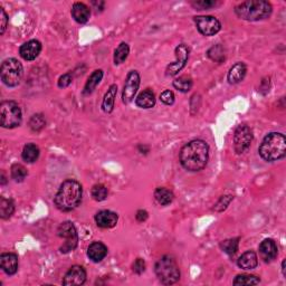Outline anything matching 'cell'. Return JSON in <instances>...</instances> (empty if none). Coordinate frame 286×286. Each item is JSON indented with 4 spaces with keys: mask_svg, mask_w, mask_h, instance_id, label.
I'll use <instances>...</instances> for the list:
<instances>
[{
    "mask_svg": "<svg viewBox=\"0 0 286 286\" xmlns=\"http://www.w3.org/2000/svg\"><path fill=\"white\" fill-rule=\"evenodd\" d=\"M209 158V146L202 140H194L182 146L180 163L188 171H200L205 168Z\"/></svg>",
    "mask_w": 286,
    "mask_h": 286,
    "instance_id": "cell-1",
    "label": "cell"
},
{
    "mask_svg": "<svg viewBox=\"0 0 286 286\" xmlns=\"http://www.w3.org/2000/svg\"><path fill=\"white\" fill-rule=\"evenodd\" d=\"M27 174H28L27 169L23 165L15 163V165L11 167V178H13L16 182H23L27 177Z\"/></svg>",
    "mask_w": 286,
    "mask_h": 286,
    "instance_id": "cell-32",
    "label": "cell"
},
{
    "mask_svg": "<svg viewBox=\"0 0 286 286\" xmlns=\"http://www.w3.org/2000/svg\"><path fill=\"white\" fill-rule=\"evenodd\" d=\"M282 271H283V275L285 276L286 273H285V260H283V263H282Z\"/></svg>",
    "mask_w": 286,
    "mask_h": 286,
    "instance_id": "cell-43",
    "label": "cell"
},
{
    "mask_svg": "<svg viewBox=\"0 0 286 286\" xmlns=\"http://www.w3.org/2000/svg\"><path fill=\"white\" fill-rule=\"evenodd\" d=\"M232 198H234L232 196H223V197L219 199L217 205L215 206V209L218 211H223L224 209H226L227 206L229 205V202L232 200Z\"/></svg>",
    "mask_w": 286,
    "mask_h": 286,
    "instance_id": "cell-37",
    "label": "cell"
},
{
    "mask_svg": "<svg viewBox=\"0 0 286 286\" xmlns=\"http://www.w3.org/2000/svg\"><path fill=\"white\" fill-rule=\"evenodd\" d=\"M160 100H161V102L163 104L172 105L174 103V94H173V92H171V91H169V89H167V91L161 93Z\"/></svg>",
    "mask_w": 286,
    "mask_h": 286,
    "instance_id": "cell-38",
    "label": "cell"
},
{
    "mask_svg": "<svg viewBox=\"0 0 286 286\" xmlns=\"http://www.w3.org/2000/svg\"><path fill=\"white\" fill-rule=\"evenodd\" d=\"M72 82H73L72 73H66V74H64L63 76L59 77V80H58V87H60V88L67 87L68 85H71Z\"/></svg>",
    "mask_w": 286,
    "mask_h": 286,
    "instance_id": "cell-39",
    "label": "cell"
},
{
    "mask_svg": "<svg viewBox=\"0 0 286 286\" xmlns=\"http://www.w3.org/2000/svg\"><path fill=\"white\" fill-rule=\"evenodd\" d=\"M139 86H140V75L137 71H131L126 76L123 92H122V101L124 104H129L130 102H132Z\"/></svg>",
    "mask_w": 286,
    "mask_h": 286,
    "instance_id": "cell-12",
    "label": "cell"
},
{
    "mask_svg": "<svg viewBox=\"0 0 286 286\" xmlns=\"http://www.w3.org/2000/svg\"><path fill=\"white\" fill-rule=\"evenodd\" d=\"M89 15H91V10L83 2H75L72 7V16L75 19V22L79 24L87 23L89 19Z\"/></svg>",
    "mask_w": 286,
    "mask_h": 286,
    "instance_id": "cell-20",
    "label": "cell"
},
{
    "mask_svg": "<svg viewBox=\"0 0 286 286\" xmlns=\"http://www.w3.org/2000/svg\"><path fill=\"white\" fill-rule=\"evenodd\" d=\"M216 3L217 2L214 1V0H199V1H194L193 6L198 10H205L216 6Z\"/></svg>",
    "mask_w": 286,
    "mask_h": 286,
    "instance_id": "cell-36",
    "label": "cell"
},
{
    "mask_svg": "<svg viewBox=\"0 0 286 286\" xmlns=\"http://www.w3.org/2000/svg\"><path fill=\"white\" fill-rule=\"evenodd\" d=\"M259 156L267 162L281 160L286 156V138L284 134L272 132L264 138L258 149Z\"/></svg>",
    "mask_w": 286,
    "mask_h": 286,
    "instance_id": "cell-3",
    "label": "cell"
},
{
    "mask_svg": "<svg viewBox=\"0 0 286 286\" xmlns=\"http://www.w3.org/2000/svg\"><path fill=\"white\" fill-rule=\"evenodd\" d=\"M132 269H133L134 273L139 274V275H140V274H142L143 272L145 271V261H144V259L137 258L136 261H134L133 265H132Z\"/></svg>",
    "mask_w": 286,
    "mask_h": 286,
    "instance_id": "cell-40",
    "label": "cell"
},
{
    "mask_svg": "<svg viewBox=\"0 0 286 286\" xmlns=\"http://www.w3.org/2000/svg\"><path fill=\"white\" fill-rule=\"evenodd\" d=\"M173 87L182 93L189 92L193 87V80L189 76H180L173 81Z\"/></svg>",
    "mask_w": 286,
    "mask_h": 286,
    "instance_id": "cell-29",
    "label": "cell"
},
{
    "mask_svg": "<svg viewBox=\"0 0 286 286\" xmlns=\"http://www.w3.org/2000/svg\"><path fill=\"white\" fill-rule=\"evenodd\" d=\"M57 236L65 239V243L59 248L60 253H63V254H67L77 247L79 235H77L76 228L73 223L65 222L60 224L59 227L57 228Z\"/></svg>",
    "mask_w": 286,
    "mask_h": 286,
    "instance_id": "cell-8",
    "label": "cell"
},
{
    "mask_svg": "<svg viewBox=\"0 0 286 286\" xmlns=\"http://www.w3.org/2000/svg\"><path fill=\"white\" fill-rule=\"evenodd\" d=\"M277 246L273 239H265L259 245V255L264 261H272L277 256Z\"/></svg>",
    "mask_w": 286,
    "mask_h": 286,
    "instance_id": "cell-17",
    "label": "cell"
},
{
    "mask_svg": "<svg viewBox=\"0 0 286 286\" xmlns=\"http://www.w3.org/2000/svg\"><path fill=\"white\" fill-rule=\"evenodd\" d=\"M106 255H108V247L103 243L94 242L88 246L87 256L94 263H99V261L103 260Z\"/></svg>",
    "mask_w": 286,
    "mask_h": 286,
    "instance_id": "cell-18",
    "label": "cell"
},
{
    "mask_svg": "<svg viewBox=\"0 0 286 286\" xmlns=\"http://www.w3.org/2000/svg\"><path fill=\"white\" fill-rule=\"evenodd\" d=\"M86 281V271L84 267L80 265H74L68 269V272L65 274L63 285L66 286H75V285H83Z\"/></svg>",
    "mask_w": 286,
    "mask_h": 286,
    "instance_id": "cell-13",
    "label": "cell"
},
{
    "mask_svg": "<svg viewBox=\"0 0 286 286\" xmlns=\"http://www.w3.org/2000/svg\"><path fill=\"white\" fill-rule=\"evenodd\" d=\"M238 266L242 269H254L257 265H258V258L254 252L248 251L239 257L238 261H237Z\"/></svg>",
    "mask_w": 286,
    "mask_h": 286,
    "instance_id": "cell-22",
    "label": "cell"
},
{
    "mask_svg": "<svg viewBox=\"0 0 286 286\" xmlns=\"http://www.w3.org/2000/svg\"><path fill=\"white\" fill-rule=\"evenodd\" d=\"M22 157L24 161L28 163H34L39 158V148L36 144H34V143H27L24 146Z\"/></svg>",
    "mask_w": 286,
    "mask_h": 286,
    "instance_id": "cell-26",
    "label": "cell"
},
{
    "mask_svg": "<svg viewBox=\"0 0 286 286\" xmlns=\"http://www.w3.org/2000/svg\"><path fill=\"white\" fill-rule=\"evenodd\" d=\"M175 62L171 63L168 67H167V76H174L177 75L181 69L186 66V64L188 62V58H189V48H188L187 45L180 44L179 46L175 48Z\"/></svg>",
    "mask_w": 286,
    "mask_h": 286,
    "instance_id": "cell-11",
    "label": "cell"
},
{
    "mask_svg": "<svg viewBox=\"0 0 286 286\" xmlns=\"http://www.w3.org/2000/svg\"><path fill=\"white\" fill-rule=\"evenodd\" d=\"M136 218H137V220L139 223L145 222V220L148 219V212H146L145 210H143V209L138 210L137 215H136Z\"/></svg>",
    "mask_w": 286,
    "mask_h": 286,
    "instance_id": "cell-42",
    "label": "cell"
},
{
    "mask_svg": "<svg viewBox=\"0 0 286 286\" xmlns=\"http://www.w3.org/2000/svg\"><path fill=\"white\" fill-rule=\"evenodd\" d=\"M15 211V203L11 199H0V217L2 219H9Z\"/></svg>",
    "mask_w": 286,
    "mask_h": 286,
    "instance_id": "cell-27",
    "label": "cell"
},
{
    "mask_svg": "<svg viewBox=\"0 0 286 286\" xmlns=\"http://www.w3.org/2000/svg\"><path fill=\"white\" fill-rule=\"evenodd\" d=\"M6 183V178H5V174H3V172H2V174H1V185H5Z\"/></svg>",
    "mask_w": 286,
    "mask_h": 286,
    "instance_id": "cell-44",
    "label": "cell"
},
{
    "mask_svg": "<svg viewBox=\"0 0 286 286\" xmlns=\"http://www.w3.org/2000/svg\"><path fill=\"white\" fill-rule=\"evenodd\" d=\"M92 197L96 201H103L108 197V188L104 185H95L92 188Z\"/></svg>",
    "mask_w": 286,
    "mask_h": 286,
    "instance_id": "cell-33",
    "label": "cell"
},
{
    "mask_svg": "<svg viewBox=\"0 0 286 286\" xmlns=\"http://www.w3.org/2000/svg\"><path fill=\"white\" fill-rule=\"evenodd\" d=\"M0 120L2 128L14 129L19 126L23 120L19 105L14 101L2 102L0 104Z\"/></svg>",
    "mask_w": 286,
    "mask_h": 286,
    "instance_id": "cell-7",
    "label": "cell"
},
{
    "mask_svg": "<svg viewBox=\"0 0 286 286\" xmlns=\"http://www.w3.org/2000/svg\"><path fill=\"white\" fill-rule=\"evenodd\" d=\"M137 106L141 109H151L156 104V95L151 89H144V91L139 94L136 99Z\"/></svg>",
    "mask_w": 286,
    "mask_h": 286,
    "instance_id": "cell-21",
    "label": "cell"
},
{
    "mask_svg": "<svg viewBox=\"0 0 286 286\" xmlns=\"http://www.w3.org/2000/svg\"><path fill=\"white\" fill-rule=\"evenodd\" d=\"M40 52H42V44H40L39 40L31 39L29 42L22 45L19 54L25 60H34L36 59V57H38Z\"/></svg>",
    "mask_w": 286,
    "mask_h": 286,
    "instance_id": "cell-14",
    "label": "cell"
},
{
    "mask_svg": "<svg viewBox=\"0 0 286 286\" xmlns=\"http://www.w3.org/2000/svg\"><path fill=\"white\" fill-rule=\"evenodd\" d=\"M253 141V131L248 125L240 124L237 126L234 134V146L236 153L242 154L249 149Z\"/></svg>",
    "mask_w": 286,
    "mask_h": 286,
    "instance_id": "cell-9",
    "label": "cell"
},
{
    "mask_svg": "<svg viewBox=\"0 0 286 286\" xmlns=\"http://www.w3.org/2000/svg\"><path fill=\"white\" fill-rule=\"evenodd\" d=\"M117 220V215L111 210H101L95 215V223L101 228H113Z\"/></svg>",
    "mask_w": 286,
    "mask_h": 286,
    "instance_id": "cell-16",
    "label": "cell"
},
{
    "mask_svg": "<svg viewBox=\"0 0 286 286\" xmlns=\"http://www.w3.org/2000/svg\"><path fill=\"white\" fill-rule=\"evenodd\" d=\"M154 271L159 281L165 285H172L180 279V269L172 256L166 255L157 261Z\"/></svg>",
    "mask_w": 286,
    "mask_h": 286,
    "instance_id": "cell-5",
    "label": "cell"
},
{
    "mask_svg": "<svg viewBox=\"0 0 286 286\" xmlns=\"http://www.w3.org/2000/svg\"><path fill=\"white\" fill-rule=\"evenodd\" d=\"M246 72H247V67L244 63L238 62L235 65H232L227 75L228 83L237 84V83H239V82H242L244 80L245 75H246Z\"/></svg>",
    "mask_w": 286,
    "mask_h": 286,
    "instance_id": "cell-19",
    "label": "cell"
},
{
    "mask_svg": "<svg viewBox=\"0 0 286 286\" xmlns=\"http://www.w3.org/2000/svg\"><path fill=\"white\" fill-rule=\"evenodd\" d=\"M259 283V277L255 275H248V274L237 275L234 280V285H257Z\"/></svg>",
    "mask_w": 286,
    "mask_h": 286,
    "instance_id": "cell-31",
    "label": "cell"
},
{
    "mask_svg": "<svg viewBox=\"0 0 286 286\" xmlns=\"http://www.w3.org/2000/svg\"><path fill=\"white\" fill-rule=\"evenodd\" d=\"M154 198H156L157 201L160 203L161 206H168L173 201L174 195L172 191L167 189V188L160 187L154 191Z\"/></svg>",
    "mask_w": 286,
    "mask_h": 286,
    "instance_id": "cell-25",
    "label": "cell"
},
{
    "mask_svg": "<svg viewBox=\"0 0 286 286\" xmlns=\"http://www.w3.org/2000/svg\"><path fill=\"white\" fill-rule=\"evenodd\" d=\"M130 53V47L126 43H121L114 52V64L120 65L128 58Z\"/></svg>",
    "mask_w": 286,
    "mask_h": 286,
    "instance_id": "cell-28",
    "label": "cell"
},
{
    "mask_svg": "<svg viewBox=\"0 0 286 286\" xmlns=\"http://www.w3.org/2000/svg\"><path fill=\"white\" fill-rule=\"evenodd\" d=\"M208 57L211 58L215 62H222L223 59H225V54H224V48L220 46V45H216V46L211 47L209 51H208Z\"/></svg>",
    "mask_w": 286,
    "mask_h": 286,
    "instance_id": "cell-35",
    "label": "cell"
},
{
    "mask_svg": "<svg viewBox=\"0 0 286 286\" xmlns=\"http://www.w3.org/2000/svg\"><path fill=\"white\" fill-rule=\"evenodd\" d=\"M238 245H239V238H230L226 239L220 244V248L226 253L228 255H235L237 251H238Z\"/></svg>",
    "mask_w": 286,
    "mask_h": 286,
    "instance_id": "cell-30",
    "label": "cell"
},
{
    "mask_svg": "<svg viewBox=\"0 0 286 286\" xmlns=\"http://www.w3.org/2000/svg\"><path fill=\"white\" fill-rule=\"evenodd\" d=\"M83 189L79 181L68 179L60 185L54 198L55 206L60 211H72L79 207Z\"/></svg>",
    "mask_w": 286,
    "mask_h": 286,
    "instance_id": "cell-2",
    "label": "cell"
},
{
    "mask_svg": "<svg viewBox=\"0 0 286 286\" xmlns=\"http://www.w3.org/2000/svg\"><path fill=\"white\" fill-rule=\"evenodd\" d=\"M117 93V86L115 84H112L109 87L108 92L105 93L103 102H102V110L105 113H111L114 109V103H115V97Z\"/></svg>",
    "mask_w": 286,
    "mask_h": 286,
    "instance_id": "cell-23",
    "label": "cell"
},
{
    "mask_svg": "<svg viewBox=\"0 0 286 286\" xmlns=\"http://www.w3.org/2000/svg\"><path fill=\"white\" fill-rule=\"evenodd\" d=\"M0 13H1V17H0V20H1V28H0V34H3L7 28V24H8V16L6 14V11L3 8H0Z\"/></svg>",
    "mask_w": 286,
    "mask_h": 286,
    "instance_id": "cell-41",
    "label": "cell"
},
{
    "mask_svg": "<svg viewBox=\"0 0 286 286\" xmlns=\"http://www.w3.org/2000/svg\"><path fill=\"white\" fill-rule=\"evenodd\" d=\"M0 266L7 275H14L18 271V257L13 253H3L0 256Z\"/></svg>",
    "mask_w": 286,
    "mask_h": 286,
    "instance_id": "cell-15",
    "label": "cell"
},
{
    "mask_svg": "<svg viewBox=\"0 0 286 286\" xmlns=\"http://www.w3.org/2000/svg\"><path fill=\"white\" fill-rule=\"evenodd\" d=\"M102 79H103V71H102V69H96V71H94L92 73V75L88 77L86 84H85L83 89L84 95H89V94H92L97 85L101 83Z\"/></svg>",
    "mask_w": 286,
    "mask_h": 286,
    "instance_id": "cell-24",
    "label": "cell"
},
{
    "mask_svg": "<svg viewBox=\"0 0 286 286\" xmlns=\"http://www.w3.org/2000/svg\"><path fill=\"white\" fill-rule=\"evenodd\" d=\"M1 81L7 86L14 87L20 83L24 75V68L22 63L16 58H8L1 64L0 68Z\"/></svg>",
    "mask_w": 286,
    "mask_h": 286,
    "instance_id": "cell-6",
    "label": "cell"
},
{
    "mask_svg": "<svg viewBox=\"0 0 286 286\" xmlns=\"http://www.w3.org/2000/svg\"><path fill=\"white\" fill-rule=\"evenodd\" d=\"M45 125H46V121H45V118L42 114H35V115L31 116L29 121V126L32 131L38 132V131L45 128Z\"/></svg>",
    "mask_w": 286,
    "mask_h": 286,
    "instance_id": "cell-34",
    "label": "cell"
},
{
    "mask_svg": "<svg viewBox=\"0 0 286 286\" xmlns=\"http://www.w3.org/2000/svg\"><path fill=\"white\" fill-rule=\"evenodd\" d=\"M272 5L264 0H251L235 7V13L239 18L248 22H258L268 18L272 14Z\"/></svg>",
    "mask_w": 286,
    "mask_h": 286,
    "instance_id": "cell-4",
    "label": "cell"
},
{
    "mask_svg": "<svg viewBox=\"0 0 286 286\" xmlns=\"http://www.w3.org/2000/svg\"><path fill=\"white\" fill-rule=\"evenodd\" d=\"M195 23L198 31L203 36H214L222 29V24L212 16H197Z\"/></svg>",
    "mask_w": 286,
    "mask_h": 286,
    "instance_id": "cell-10",
    "label": "cell"
}]
</instances>
